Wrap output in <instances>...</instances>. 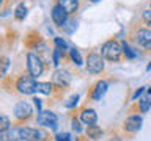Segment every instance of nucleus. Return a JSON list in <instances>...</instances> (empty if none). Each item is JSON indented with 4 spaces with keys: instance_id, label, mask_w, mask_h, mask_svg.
I'll return each instance as SVG.
<instances>
[{
    "instance_id": "f257e3e1",
    "label": "nucleus",
    "mask_w": 151,
    "mask_h": 141,
    "mask_svg": "<svg viewBox=\"0 0 151 141\" xmlns=\"http://www.w3.org/2000/svg\"><path fill=\"white\" fill-rule=\"evenodd\" d=\"M101 55L110 63H118L123 55V46L115 39H109L101 47Z\"/></svg>"
},
{
    "instance_id": "f03ea898",
    "label": "nucleus",
    "mask_w": 151,
    "mask_h": 141,
    "mask_svg": "<svg viewBox=\"0 0 151 141\" xmlns=\"http://www.w3.org/2000/svg\"><path fill=\"white\" fill-rule=\"evenodd\" d=\"M132 41L142 49L151 50V28H137L132 33Z\"/></svg>"
},
{
    "instance_id": "7ed1b4c3",
    "label": "nucleus",
    "mask_w": 151,
    "mask_h": 141,
    "mask_svg": "<svg viewBox=\"0 0 151 141\" xmlns=\"http://www.w3.org/2000/svg\"><path fill=\"white\" fill-rule=\"evenodd\" d=\"M27 69H28V74L36 78L44 72V63H42V60L38 55L28 53L27 55Z\"/></svg>"
},
{
    "instance_id": "20e7f679",
    "label": "nucleus",
    "mask_w": 151,
    "mask_h": 141,
    "mask_svg": "<svg viewBox=\"0 0 151 141\" xmlns=\"http://www.w3.org/2000/svg\"><path fill=\"white\" fill-rule=\"evenodd\" d=\"M16 88L21 94H33L36 91L35 77H32V75H22V77L17 80Z\"/></svg>"
},
{
    "instance_id": "39448f33",
    "label": "nucleus",
    "mask_w": 151,
    "mask_h": 141,
    "mask_svg": "<svg viewBox=\"0 0 151 141\" xmlns=\"http://www.w3.org/2000/svg\"><path fill=\"white\" fill-rule=\"evenodd\" d=\"M104 56H101L99 53H90L87 56V70L91 74H99L104 70Z\"/></svg>"
},
{
    "instance_id": "423d86ee",
    "label": "nucleus",
    "mask_w": 151,
    "mask_h": 141,
    "mask_svg": "<svg viewBox=\"0 0 151 141\" xmlns=\"http://www.w3.org/2000/svg\"><path fill=\"white\" fill-rule=\"evenodd\" d=\"M38 124L44 125V127H50V129H57V124H58V119H57V115L52 111H40L38 115Z\"/></svg>"
},
{
    "instance_id": "0eeeda50",
    "label": "nucleus",
    "mask_w": 151,
    "mask_h": 141,
    "mask_svg": "<svg viewBox=\"0 0 151 141\" xmlns=\"http://www.w3.org/2000/svg\"><path fill=\"white\" fill-rule=\"evenodd\" d=\"M32 113H33V110H32L30 103H27V102H19V103H16V107H14V116H16L19 121L30 119Z\"/></svg>"
},
{
    "instance_id": "6e6552de",
    "label": "nucleus",
    "mask_w": 151,
    "mask_h": 141,
    "mask_svg": "<svg viewBox=\"0 0 151 141\" xmlns=\"http://www.w3.org/2000/svg\"><path fill=\"white\" fill-rule=\"evenodd\" d=\"M52 21H54V24H55V25H58V27H63L65 22L68 21V13H66L58 3L52 8Z\"/></svg>"
},
{
    "instance_id": "1a4fd4ad",
    "label": "nucleus",
    "mask_w": 151,
    "mask_h": 141,
    "mask_svg": "<svg viewBox=\"0 0 151 141\" xmlns=\"http://www.w3.org/2000/svg\"><path fill=\"white\" fill-rule=\"evenodd\" d=\"M107 88H109V85H107L106 80H99V82L93 86L91 93H90V97H91L93 100H101V99L106 96Z\"/></svg>"
},
{
    "instance_id": "9d476101",
    "label": "nucleus",
    "mask_w": 151,
    "mask_h": 141,
    "mask_svg": "<svg viewBox=\"0 0 151 141\" xmlns=\"http://www.w3.org/2000/svg\"><path fill=\"white\" fill-rule=\"evenodd\" d=\"M142 122H143L142 116H139V115H132V116H129V118H127V119L124 121V130H126V132H131V133H134V132H139L140 127H142Z\"/></svg>"
},
{
    "instance_id": "9b49d317",
    "label": "nucleus",
    "mask_w": 151,
    "mask_h": 141,
    "mask_svg": "<svg viewBox=\"0 0 151 141\" xmlns=\"http://www.w3.org/2000/svg\"><path fill=\"white\" fill-rule=\"evenodd\" d=\"M21 138L22 141H40L41 140V132L30 127H21Z\"/></svg>"
},
{
    "instance_id": "f8f14e48",
    "label": "nucleus",
    "mask_w": 151,
    "mask_h": 141,
    "mask_svg": "<svg viewBox=\"0 0 151 141\" xmlns=\"http://www.w3.org/2000/svg\"><path fill=\"white\" fill-rule=\"evenodd\" d=\"M54 82L58 85L60 88H66L71 83V75L68 70H57L54 74Z\"/></svg>"
},
{
    "instance_id": "ddd939ff",
    "label": "nucleus",
    "mask_w": 151,
    "mask_h": 141,
    "mask_svg": "<svg viewBox=\"0 0 151 141\" xmlns=\"http://www.w3.org/2000/svg\"><path fill=\"white\" fill-rule=\"evenodd\" d=\"M80 121L87 125H91V124H96L98 121V115L93 108H83L82 113H80Z\"/></svg>"
},
{
    "instance_id": "4468645a",
    "label": "nucleus",
    "mask_w": 151,
    "mask_h": 141,
    "mask_svg": "<svg viewBox=\"0 0 151 141\" xmlns=\"http://www.w3.org/2000/svg\"><path fill=\"white\" fill-rule=\"evenodd\" d=\"M57 3L68 14H74L79 9V0H57Z\"/></svg>"
},
{
    "instance_id": "2eb2a0df",
    "label": "nucleus",
    "mask_w": 151,
    "mask_h": 141,
    "mask_svg": "<svg viewBox=\"0 0 151 141\" xmlns=\"http://www.w3.org/2000/svg\"><path fill=\"white\" fill-rule=\"evenodd\" d=\"M85 132H87V136H88V138H91V140H99V138L102 136V130H101V127H98L96 124L88 125Z\"/></svg>"
},
{
    "instance_id": "dca6fc26",
    "label": "nucleus",
    "mask_w": 151,
    "mask_h": 141,
    "mask_svg": "<svg viewBox=\"0 0 151 141\" xmlns=\"http://www.w3.org/2000/svg\"><path fill=\"white\" fill-rule=\"evenodd\" d=\"M5 135H6V140H9V141H22L21 127H13V129H9Z\"/></svg>"
},
{
    "instance_id": "f3484780",
    "label": "nucleus",
    "mask_w": 151,
    "mask_h": 141,
    "mask_svg": "<svg viewBox=\"0 0 151 141\" xmlns=\"http://www.w3.org/2000/svg\"><path fill=\"white\" fill-rule=\"evenodd\" d=\"M52 83L50 82H38L36 83V91L42 94H50L52 93Z\"/></svg>"
},
{
    "instance_id": "a211bd4d",
    "label": "nucleus",
    "mask_w": 151,
    "mask_h": 141,
    "mask_svg": "<svg viewBox=\"0 0 151 141\" xmlns=\"http://www.w3.org/2000/svg\"><path fill=\"white\" fill-rule=\"evenodd\" d=\"M25 16H27V6L24 3H19L14 9V17L17 21H22V19H25Z\"/></svg>"
},
{
    "instance_id": "6ab92c4d",
    "label": "nucleus",
    "mask_w": 151,
    "mask_h": 141,
    "mask_svg": "<svg viewBox=\"0 0 151 141\" xmlns=\"http://www.w3.org/2000/svg\"><path fill=\"white\" fill-rule=\"evenodd\" d=\"M11 129V122H9V119L5 115L0 116V132L2 133H6V132Z\"/></svg>"
},
{
    "instance_id": "aec40b11",
    "label": "nucleus",
    "mask_w": 151,
    "mask_h": 141,
    "mask_svg": "<svg viewBox=\"0 0 151 141\" xmlns=\"http://www.w3.org/2000/svg\"><path fill=\"white\" fill-rule=\"evenodd\" d=\"M140 111L142 113H146V111H148L150 110V107H151V96L150 97H143V99H140Z\"/></svg>"
},
{
    "instance_id": "412c9836",
    "label": "nucleus",
    "mask_w": 151,
    "mask_h": 141,
    "mask_svg": "<svg viewBox=\"0 0 151 141\" xmlns=\"http://www.w3.org/2000/svg\"><path fill=\"white\" fill-rule=\"evenodd\" d=\"M121 46H123V53L126 55V58L132 60V58H135V56H137V53H135V52L132 50L129 46H127V42H121Z\"/></svg>"
},
{
    "instance_id": "4be33fe9",
    "label": "nucleus",
    "mask_w": 151,
    "mask_h": 141,
    "mask_svg": "<svg viewBox=\"0 0 151 141\" xmlns=\"http://www.w3.org/2000/svg\"><path fill=\"white\" fill-rule=\"evenodd\" d=\"M61 28H63L66 33H69V35H71V33H73L76 28H77V22H76V21H66L65 25L61 27Z\"/></svg>"
},
{
    "instance_id": "5701e85b",
    "label": "nucleus",
    "mask_w": 151,
    "mask_h": 141,
    "mask_svg": "<svg viewBox=\"0 0 151 141\" xmlns=\"http://www.w3.org/2000/svg\"><path fill=\"white\" fill-rule=\"evenodd\" d=\"M69 55H71V58H73V61H74L77 66L82 64V56H80V53H79L77 49H71V50H69Z\"/></svg>"
},
{
    "instance_id": "b1692460",
    "label": "nucleus",
    "mask_w": 151,
    "mask_h": 141,
    "mask_svg": "<svg viewBox=\"0 0 151 141\" xmlns=\"http://www.w3.org/2000/svg\"><path fill=\"white\" fill-rule=\"evenodd\" d=\"M54 42H55L57 49H60V50H66V49H68V44H66V41L61 39V38H55Z\"/></svg>"
},
{
    "instance_id": "393cba45",
    "label": "nucleus",
    "mask_w": 151,
    "mask_h": 141,
    "mask_svg": "<svg viewBox=\"0 0 151 141\" xmlns=\"http://www.w3.org/2000/svg\"><path fill=\"white\" fill-rule=\"evenodd\" d=\"M142 19H143V22L146 25L151 27V9H146V11L142 13Z\"/></svg>"
},
{
    "instance_id": "a878e982",
    "label": "nucleus",
    "mask_w": 151,
    "mask_h": 141,
    "mask_svg": "<svg viewBox=\"0 0 151 141\" xmlns=\"http://www.w3.org/2000/svg\"><path fill=\"white\" fill-rule=\"evenodd\" d=\"M77 102H79V96L76 94V96H73V97H71L68 102L65 103V107H66V108H73V107L76 105V103H77Z\"/></svg>"
},
{
    "instance_id": "bb28decb",
    "label": "nucleus",
    "mask_w": 151,
    "mask_h": 141,
    "mask_svg": "<svg viewBox=\"0 0 151 141\" xmlns=\"http://www.w3.org/2000/svg\"><path fill=\"white\" fill-rule=\"evenodd\" d=\"M55 140L57 141H71V135L69 133H57Z\"/></svg>"
},
{
    "instance_id": "cd10ccee",
    "label": "nucleus",
    "mask_w": 151,
    "mask_h": 141,
    "mask_svg": "<svg viewBox=\"0 0 151 141\" xmlns=\"http://www.w3.org/2000/svg\"><path fill=\"white\" fill-rule=\"evenodd\" d=\"M73 130L77 132V133H80V132H82V127H80V124H79L77 119H73Z\"/></svg>"
},
{
    "instance_id": "c85d7f7f",
    "label": "nucleus",
    "mask_w": 151,
    "mask_h": 141,
    "mask_svg": "<svg viewBox=\"0 0 151 141\" xmlns=\"http://www.w3.org/2000/svg\"><path fill=\"white\" fill-rule=\"evenodd\" d=\"M33 102H35V105H36V108H38V113H40V111H41V99L35 97V99H33Z\"/></svg>"
},
{
    "instance_id": "c756f323",
    "label": "nucleus",
    "mask_w": 151,
    "mask_h": 141,
    "mask_svg": "<svg viewBox=\"0 0 151 141\" xmlns=\"http://www.w3.org/2000/svg\"><path fill=\"white\" fill-rule=\"evenodd\" d=\"M143 91H145V88H140V89H137V91H135V94H134V97H132V99L135 100V99L139 97V96H142V94H143Z\"/></svg>"
},
{
    "instance_id": "7c9ffc66",
    "label": "nucleus",
    "mask_w": 151,
    "mask_h": 141,
    "mask_svg": "<svg viewBox=\"0 0 151 141\" xmlns=\"http://www.w3.org/2000/svg\"><path fill=\"white\" fill-rule=\"evenodd\" d=\"M8 64H9L8 58H5V60H3V69H2V74H5V72H6V69H8Z\"/></svg>"
},
{
    "instance_id": "2f4dec72",
    "label": "nucleus",
    "mask_w": 151,
    "mask_h": 141,
    "mask_svg": "<svg viewBox=\"0 0 151 141\" xmlns=\"http://www.w3.org/2000/svg\"><path fill=\"white\" fill-rule=\"evenodd\" d=\"M88 2H91V3H96V2H99V0H88Z\"/></svg>"
},
{
    "instance_id": "473e14b6",
    "label": "nucleus",
    "mask_w": 151,
    "mask_h": 141,
    "mask_svg": "<svg viewBox=\"0 0 151 141\" xmlns=\"http://www.w3.org/2000/svg\"><path fill=\"white\" fill-rule=\"evenodd\" d=\"M150 9H151V2H150Z\"/></svg>"
},
{
    "instance_id": "72a5a7b5",
    "label": "nucleus",
    "mask_w": 151,
    "mask_h": 141,
    "mask_svg": "<svg viewBox=\"0 0 151 141\" xmlns=\"http://www.w3.org/2000/svg\"><path fill=\"white\" fill-rule=\"evenodd\" d=\"M150 96H151V89H150Z\"/></svg>"
},
{
    "instance_id": "f704fd0d",
    "label": "nucleus",
    "mask_w": 151,
    "mask_h": 141,
    "mask_svg": "<svg viewBox=\"0 0 151 141\" xmlns=\"http://www.w3.org/2000/svg\"><path fill=\"white\" fill-rule=\"evenodd\" d=\"M115 141H118V140H115Z\"/></svg>"
}]
</instances>
